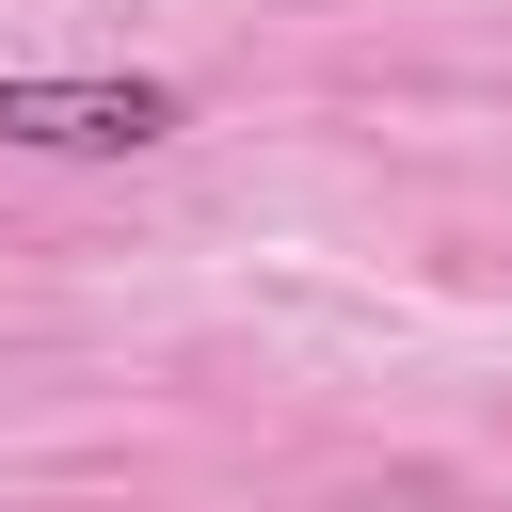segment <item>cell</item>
<instances>
[{
    "instance_id": "1",
    "label": "cell",
    "mask_w": 512,
    "mask_h": 512,
    "mask_svg": "<svg viewBox=\"0 0 512 512\" xmlns=\"http://www.w3.org/2000/svg\"><path fill=\"white\" fill-rule=\"evenodd\" d=\"M0 144H32V160H144V144H176V96L160 80H0Z\"/></svg>"
}]
</instances>
